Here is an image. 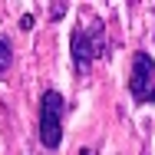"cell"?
<instances>
[{
    "instance_id": "6da1fadb",
    "label": "cell",
    "mask_w": 155,
    "mask_h": 155,
    "mask_svg": "<svg viewBox=\"0 0 155 155\" xmlns=\"http://www.w3.org/2000/svg\"><path fill=\"white\" fill-rule=\"evenodd\" d=\"M63 142V96L56 89H46L40 99V145L43 149H60Z\"/></svg>"
},
{
    "instance_id": "7a4b0ae2",
    "label": "cell",
    "mask_w": 155,
    "mask_h": 155,
    "mask_svg": "<svg viewBox=\"0 0 155 155\" xmlns=\"http://www.w3.org/2000/svg\"><path fill=\"white\" fill-rule=\"evenodd\" d=\"M129 93L135 102H155V63L145 50L132 53V73H129Z\"/></svg>"
},
{
    "instance_id": "3957f363",
    "label": "cell",
    "mask_w": 155,
    "mask_h": 155,
    "mask_svg": "<svg viewBox=\"0 0 155 155\" xmlns=\"http://www.w3.org/2000/svg\"><path fill=\"white\" fill-rule=\"evenodd\" d=\"M69 53H73V66H76V73H79V76H86V73H89V66H93V60H96V50H93L89 33L83 30V27H76L73 36H69Z\"/></svg>"
},
{
    "instance_id": "277c9868",
    "label": "cell",
    "mask_w": 155,
    "mask_h": 155,
    "mask_svg": "<svg viewBox=\"0 0 155 155\" xmlns=\"http://www.w3.org/2000/svg\"><path fill=\"white\" fill-rule=\"evenodd\" d=\"M89 40H93V50H96V56H106V23L96 17L93 23H89Z\"/></svg>"
},
{
    "instance_id": "8992f818",
    "label": "cell",
    "mask_w": 155,
    "mask_h": 155,
    "mask_svg": "<svg viewBox=\"0 0 155 155\" xmlns=\"http://www.w3.org/2000/svg\"><path fill=\"white\" fill-rule=\"evenodd\" d=\"M66 10H69V3H50V20H63V17H66Z\"/></svg>"
},
{
    "instance_id": "5b68a950",
    "label": "cell",
    "mask_w": 155,
    "mask_h": 155,
    "mask_svg": "<svg viewBox=\"0 0 155 155\" xmlns=\"http://www.w3.org/2000/svg\"><path fill=\"white\" fill-rule=\"evenodd\" d=\"M10 66H13V40L0 36V76H7Z\"/></svg>"
}]
</instances>
